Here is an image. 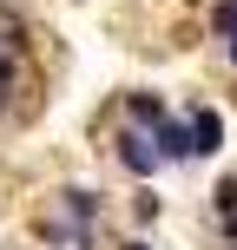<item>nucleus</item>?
<instances>
[{"instance_id":"7","label":"nucleus","mask_w":237,"mask_h":250,"mask_svg":"<svg viewBox=\"0 0 237 250\" xmlns=\"http://www.w3.org/2000/svg\"><path fill=\"white\" fill-rule=\"evenodd\" d=\"M119 250H151V244H145V237H125V244H119Z\"/></svg>"},{"instance_id":"4","label":"nucleus","mask_w":237,"mask_h":250,"mask_svg":"<svg viewBox=\"0 0 237 250\" xmlns=\"http://www.w3.org/2000/svg\"><path fill=\"white\" fill-rule=\"evenodd\" d=\"M125 112H132V125H145V132H151V125L165 119V105H158V92H132V99H125Z\"/></svg>"},{"instance_id":"1","label":"nucleus","mask_w":237,"mask_h":250,"mask_svg":"<svg viewBox=\"0 0 237 250\" xmlns=\"http://www.w3.org/2000/svg\"><path fill=\"white\" fill-rule=\"evenodd\" d=\"M185 132H191V158H217V151H224V119H217L211 105H191Z\"/></svg>"},{"instance_id":"9","label":"nucleus","mask_w":237,"mask_h":250,"mask_svg":"<svg viewBox=\"0 0 237 250\" xmlns=\"http://www.w3.org/2000/svg\"><path fill=\"white\" fill-rule=\"evenodd\" d=\"M231 60H237V33H231Z\"/></svg>"},{"instance_id":"3","label":"nucleus","mask_w":237,"mask_h":250,"mask_svg":"<svg viewBox=\"0 0 237 250\" xmlns=\"http://www.w3.org/2000/svg\"><path fill=\"white\" fill-rule=\"evenodd\" d=\"M119 165H125L132 178H151V171H158V151H151V138H145V132H125V138H119Z\"/></svg>"},{"instance_id":"5","label":"nucleus","mask_w":237,"mask_h":250,"mask_svg":"<svg viewBox=\"0 0 237 250\" xmlns=\"http://www.w3.org/2000/svg\"><path fill=\"white\" fill-rule=\"evenodd\" d=\"M211 204H217V217H237V178H224V185L211 191Z\"/></svg>"},{"instance_id":"2","label":"nucleus","mask_w":237,"mask_h":250,"mask_svg":"<svg viewBox=\"0 0 237 250\" xmlns=\"http://www.w3.org/2000/svg\"><path fill=\"white\" fill-rule=\"evenodd\" d=\"M145 138H151V151H158V165H165V158H172V165H178V158H191V132H185L178 119H158Z\"/></svg>"},{"instance_id":"6","label":"nucleus","mask_w":237,"mask_h":250,"mask_svg":"<svg viewBox=\"0 0 237 250\" xmlns=\"http://www.w3.org/2000/svg\"><path fill=\"white\" fill-rule=\"evenodd\" d=\"M7 79H13V66H7V60H0V105H7Z\"/></svg>"},{"instance_id":"8","label":"nucleus","mask_w":237,"mask_h":250,"mask_svg":"<svg viewBox=\"0 0 237 250\" xmlns=\"http://www.w3.org/2000/svg\"><path fill=\"white\" fill-rule=\"evenodd\" d=\"M224 224H231V250H237V217H224Z\"/></svg>"}]
</instances>
